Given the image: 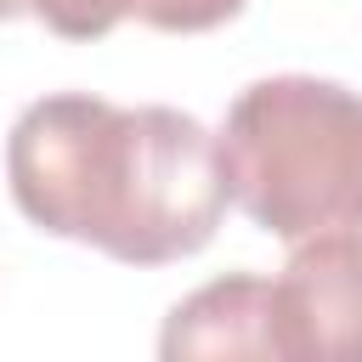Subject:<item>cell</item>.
Wrapping results in <instances>:
<instances>
[{"mask_svg":"<svg viewBox=\"0 0 362 362\" xmlns=\"http://www.w3.org/2000/svg\"><path fill=\"white\" fill-rule=\"evenodd\" d=\"M164 362H204V356H272V277L226 272L192 288L158 334Z\"/></svg>","mask_w":362,"mask_h":362,"instance_id":"cell-4","label":"cell"},{"mask_svg":"<svg viewBox=\"0 0 362 362\" xmlns=\"http://www.w3.org/2000/svg\"><path fill=\"white\" fill-rule=\"evenodd\" d=\"M28 11L62 40H102L124 17L158 34H204L243 11V0H28Z\"/></svg>","mask_w":362,"mask_h":362,"instance_id":"cell-5","label":"cell"},{"mask_svg":"<svg viewBox=\"0 0 362 362\" xmlns=\"http://www.w3.org/2000/svg\"><path fill=\"white\" fill-rule=\"evenodd\" d=\"M272 362H362V232L294 238L272 277Z\"/></svg>","mask_w":362,"mask_h":362,"instance_id":"cell-3","label":"cell"},{"mask_svg":"<svg viewBox=\"0 0 362 362\" xmlns=\"http://www.w3.org/2000/svg\"><path fill=\"white\" fill-rule=\"evenodd\" d=\"M17 209L124 266L198 255L226 215L221 141L204 119L141 102L119 107L90 90H57L17 113L6 141Z\"/></svg>","mask_w":362,"mask_h":362,"instance_id":"cell-1","label":"cell"},{"mask_svg":"<svg viewBox=\"0 0 362 362\" xmlns=\"http://www.w3.org/2000/svg\"><path fill=\"white\" fill-rule=\"evenodd\" d=\"M226 198L272 238L362 232V90L272 74L238 90L221 124Z\"/></svg>","mask_w":362,"mask_h":362,"instance_id":"cell-2","label":"cell"},{"mask_svg":"<svg viewBox=\"0 0 362 362\" xmlns=\"http://www.w3.org/2000/svg\"><path fill=\"white\" fill-rule=\"evenodd\" d=\"M28 11V0H0V23H11V17H23Z\"/></svg>","mask_w":362,"mask_h":362,"instance_id":"cell-6","label":"cell"}]
</instances>
